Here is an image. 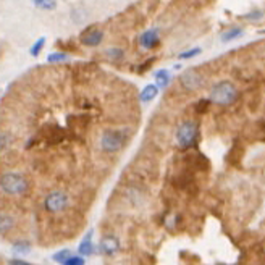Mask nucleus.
I'll return each instance as SVG.
<instances>
[{
	"label": "nucleus",
	"instance_id": "1",
	"mask_svg": "<svg viewBox=\"0 0 265 265\" xmlns=\"http://www.w3.org/2000/svg\"><path fill=\"white\" fill-rule=\"evenodd\" d=\"M236 97L238 90L230 81H220L210 88V102H215L218 105H230L236 100Z\"/></svg>",
	"mask_w": 265,
	"mask_h": 265
},
{
	"label": "nucleus",
	"instance_id": "2",
	"mask_svg": "<svg viewBox=\"0 0 265 265\" xmlns=\"http://www.w3.org/2000/svg\"><path fill=\"white\" fill-rule=\"evenodd\" d=\"M29 183L21 173H5L0 177V189L3 192L10 194V196H18L28 191Z\"/></svg>",
	"mask_w": 265,
	"mask_h": 265
},
{
	"label": "nucleus",
	"instance_id": "3",
	"mask_svg": "<svg viewBox=\"0 0 265 265\" xmlns=\"http://www.w3.org/2000/svg\"><path fill=\"white\" fill-rule=\"evenodd\" d=\"M197 133H199V128L194 121H184L181 123L178 131H177V142L179 147L187 149L196 144V139H197Z\"/></svg>",
	"mask_w": 265,
	"mask_h": 265
},
{
	"label": "nucleus",
	"instance_id": "4",
	"mask_svg": "<svg viewBox=\"0 0 265 265\" xmlns=\"http://www.w3.org/2000/svg\"><path fill=\"white\" fill-rule=\"evenodd\" d=\"M126 136L123 134L121 131H116V129H110V131H105L103 136L100 138V147L105 152H118L120 149L125 146Z\"/></svg>",
	"mask_w": 265,
	"mask_h": 265
},
{
	"label": "nucleus",
	"instance_id": "5",
	"mask_svg": "<svg viewBox=\"0 0 265 265\" xmlns=\"http://www.w3.org/2000/svg\"><path fill=\"white\" fill-rule=\"evenodd\" d=\"M44 207H45V210L50 212V213L63 212L68 207V196L62 191L50 192L44 200Z\"/></svg>",
	"mask_w": 265,
	"mask_h": 265
},
{
	"label": "nucleus",
	"instance_id": "6",
	"mask_svg": "<svg viewBox=\"0 0 265 265\" xmlns=\"http://www.w3.org/2000/svg\"><path fill=\"white\" fill-rule=\"evenodd\" d=\"M179 81L186 89H189V90L199 89L200 86H202V83H204L202 76H200V73H199V71H196V70H186L184 73L179 76Z\"/></svg>",
	"mask_w": 265,
	"mask_h": 265
},
{
	"label": "nucleus",
	"instance_id": "7",
	"mask_svg": "<svg viewBox=\"0 0 265 265\" xmlns=\"http://www.w3.org/2000/svg\"><path fill=\"white\" fill-rule=\"evenodd\" d=\"M160 41V32L157 28L147 29L139 36V45L142 49H154Z\"/></svg>",
	"mask_w": 265,
	"mask_h": 265
},
{
	"label": "nucleus",
	"instance_id": "8",
	"mask_svg": "<svg viewBox=\"0 0 265 265\" xmlns=\"http://www.w3.org/2000/svg\"><path fill=\"white\" fill-rule=\"evenodd\" d=\"M103 39V32L100 29H94V28H89L86 29L81 34L80 41L83 45H88V47H95V45H99Z\"/></svg>",
	"mask_w": 265,
	"mask_h": 265
},
{
	"label": "nucleus",
	"instance_id": "9",
	"mask_svg": "<svg viewBox=\"0 0 265 265\" xmlns=\"http://www.w3.org/2000/svg\"><path fill=\"white\" fill-rule=\"evenodd\" d=\"M120 249V241L115 236H105L99 244V251L105 256H113Z\"/></svg>",
	"mask_w": 265,
	"mask_h": 265
},
{
	"label": "nucleus",
	"instance_id": "10",
	"mask_svg": "<svg viewBox=\"0 0 265 265\" xmlns=\"http://www.w3.org/2000/svg\"><path fill=\"white\" fill-rule=\"evenodd\" d=\"M44 139L49 142V144H55V142L58 141H62L63 138V131H62V128L60 126H57V125H50L44 129Z\"/></svg>",
	"mask_w": 265,
	"mask_h": 265
},
{
	"label": "nucleus",
	"instance_id": "11",
	"mask_svg": "<svg viewBox=\"0 0 265 265\" xmlns=\"http://www.w3.org/2000/svg\"><path fill=\"white\" fill-rule=\"evenodd\" d=\"M157 94H159V86L157 84H147V86L141 90V100L142 102H151V100H154L155 97H157Z\"/></svg>",
	"mask_w": 265,
	"mask_h": 265
},
{
	"label": "nucleus",
	"instance_id": "12",
	"mask_svg": "<svg viewBox=\"0 0 265 265\" xmlns=\"http://www.w3.org/2000/svg\"><path fill=\"white\" fill-rule=\"evenodd\" d=\"M92 231H88V235L83 238V241L80 244V252L83 256H90L94 252V246H92Z\"/></svg>",
	"mask_w": 265,
	"mask_h": 265
},
{
	"label": "nucleus",
	"instance_id": "13",
	"mask_svg": "<svg viewBox=\"0 0 265 265\" xmlns=\"http://www.w3.org/2000/svg\"><path fill=\"white\" fill-rule=\"evenodd\" d=\"M155 80H157V84L160 88H167L168 83L172 80V75L168 70H159L157 73H155Z\"/></svg>",
	"mask_w": 265,
	"mask_h": 265
},
{
	"label": "nucleus",
	"instance_id": "14",
	"mask_svg": "<svg viewBox=\"0 0 265 265\" xmlns=\"http://www.w3.org/2000/svg\"><path fill=\"white\" fill-rule=\"evenodd\" d=\"M13 228V218L8 213H0V233H8Z\"/></svg>",
	"mask_w": 265,
	"mask_h": 265
},
{
	"label": "nucleus",
	"instance_id": "15",
	"mask_svg": "<svg viewBox=\"0 0 265 265\" xmlns=\"http://www.w3.org/2000/svg\"><path fill=\"white\" fill-rule=\"evenodd\" d=\"M241 36H243V29L241 28H231V29H228V31L222 34V41L223 42H231V41H235V39L241 37Z\"/></svg>",
	"mask_w": 265,
	"mask_h": 265
},
{
	"label": "nucleus",
	"instance_id": "16",
	"mask_svg": "<svg viewBox=\"0 0 265 265\" xmlns=\"http://www.w3.org/2000/svg\"><path fill=\"white\" fill-rule=\"evenodd\" d=\"M37 8L45 10V11H52L57 8V0H32Z\"/></svg>",
	"mask_w": 265,
	"mask_h": 265
},
{
	"label": "nucleus",
	"instance_id": "17",
	"mask_svg": "<svg viewBox=\"0 0 265 265\" xmlns=\"http://www.w3.org/2000/svg\"><path fill=\"white\" fill-rule=\"evenodd\" d=\"M44 44H45V37H39L37 41L34 42V45H32V47L29 49V54H31L32 57H37L39 54H41Z\"/></svg>",
	"mask_w": 265,
	"mask_h": 265
},
{
	"label": "nucleus",
	"instance_id": "18",
	"mask_svg": "<svg viewBox=\"0 0 265 265\" xmlns=\"http://www.w3.org/2000/svg\"><path fill=\"white\" fill-rule=\"evenodd\" d=\"M47 60H49L50 63L65 62V60H68V55H67V54H63V52H54V54H49Z\"/></svg>",
	"mask_w": 265,
	"mask_h": 265
},
{
	"label": "nucleus",
	"instance_id": "19",
	"mask_svg": "<svg viewBox=\"0 0 265 265\" xmlns=\"http://www.w3.org/2000/svg\"><path fill=\"white\" fill-rule=\"evenodd\" d=\"M71 256V252L68 251V249H63V251H60V252H57V254H54V261L55 262H58V264H65V261Z\"/></svg>",
	"mask_w": 265,
	"mask_h": 265
},
{
	"label": "nucleus",
	"instance_id": "20",
	"mask_svg": "<svg viewBox=\"0 0 265 265\" xmlns=\"http://www.w3.org/2000/svg\"><path fill=\"white\" fill-rule=\"evenodd\" d=\"M31 249V246L28 243H16L13 244V251L16 252V254H28Z\"/></svg>",
	"mask_w": 265,
	"mask_h": 265
},
{
	"label": "nucleus",
	"instance_id": "21",
	"mask_svg": "<svg viewBox=\"0 0 265 265\" xmlns=\"http://www.w3.org/2000/svg\"><path fill=\"white\" fill-rule=\"evenodd\" d=\"M105 54H107V57L112 58V60H121L123 58V50H120V49H108Z\"/></svg>",
	"mask_w": 265,
	"mask_h": 265
},
{
	"label": "nucleus",
	"instance_id": "22",
	"mask_svg": "<svg viewBox=\"0 0 265 265\" xmlns=\"http://www.w3.org/2000/svg\"><path fill=\"white\" fill-rule=\"evenodd\" d=\"M84 259L80 256H70L67 261H65V265H83Z\"/></svg>",
	"mask_w": 265,
	"mask_h": 265
},
{
	"label": "nucleus",
	"instance_id": "23",
	"mask_svg": "<svg viewBox=\"0 0 265 265\" xmlns=\"http://www.w3.org/2000/svg\"><path fill=\"white\" fill-rule=\"evenodd\" d=\"M210 105V99H202V100H199L197 102V105H196V110L199 113H204L207 108H209Z\"/></svg>",
	"mask_w": 265,
	"mask_h": 265
},
{
	"label": "nucleus",
	"instance_id": "24",
	"mask_svg": "<svg viewBox=\"0 0 265 265\" xmlns=\"http://www.w3.org/2000/svg\"><path fill=\"white\" fill-rule=\"evenodd\" d=\"M200 54V49H191V50H186V52H183V54H179V58H191V57H196V55H199Z\"/></svg>",
	"mask_w": 265,
	"mask_h": 265
},
{
	"label": "nucleus",
	"instance_id": "25",
	"mask_svg": "<svg viewBox=\"0 0 265 265\" xmlns=\"http://www.w3.org/2000/svg\"><path fill=\"white\" fill-rule=\"evenodd\" d=\"M8 136H6V134H2V133H0V151H2V149H5L6 146H8Z\"/></svg>",
	"mask_w": 265,
	"mask_h": 265
},
{
	"label": "nucleus",
	"instance_id": "26",
	"mask_svg": "<svg viewBox=\"0 0 265 265\" xmlns=\"http://www.w3.org/2000/svg\"><path fill=\"white\" fill-rule=\"evenodd\" d=\"M152 63H154V58H152V60H149V63H142L141 67H139V73H142V71H144V70H147Z\"/></svg>",
	"mask_w": 265,
	"mask_h": 265
}]
</instances>
